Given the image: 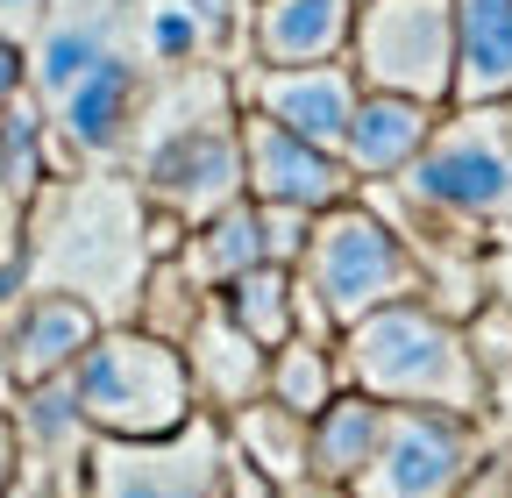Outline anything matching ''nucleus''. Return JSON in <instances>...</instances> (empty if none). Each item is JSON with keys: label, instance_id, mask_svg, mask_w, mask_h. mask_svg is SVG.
<instances>
[{"label": "nucleus", "instance_id": "393cba45", "mask_svg": "<svg viewBox=\"0 0 512 498\" xmlns=\"http://www.w3.org/2000/svg\"><path fill=\"white\" fill-rule=\"evenodd\" d=\"M15 498H43V491H36V484H22V491H15Z\"/></svg>", "mask_w": 512, "mask_h": 498}, {"label": "nucleus", "instance_id": "20e7f679", "mask_svg": "<svg viewBox=\"0 0 512 498\" xmlns=\"http://www.w3.org/2000/svg\"><path fill=\"white\" fill-rule=\"evenodd\" d=\"M72 406L93 442H157L200 413L185 356L143 328H100L93 349L72 363Z\"/></svg>", "mask_w": 512, "mask_h": 498}, {"label": "nucleus", "instance_id": "1a4fd4ad", "mask_svg": "<svg viewBox=\"0 0 512 498\" xmlns=\"http://www.w3.org/2000/svg\"><path fill=\"white\" fill-rule=\"evenodd\" d=\"M235 143H242V200L249 207H285V214H328L356 193V178L342 171L335 150H313L299 136H285L278 121L242 114L235 107Z\"/></svg>", "mask_w": 512, "mask_h": 498}, {"label": "nucleus", "instance_id": "f257e3e1", "mask_svg": "<svg viewBox=\"0 0 512 498\" xmlns=\"http://www.w3.org/2000/svg\"><path fill=\"white\" fill-rule=\"evenodd\" d=\"M200 72H178L171 93H150L136 114V200H150L164 221L200 228L221 207L242 200V143H235V93L228 72L207 79L192 107Z\"/></svg>", "mask_w": 512, "mask_h": 498}, {"label": "nucleus", "instance_id": "a211bd4d", "mask_svg": "<svg viewBox=\"0 0 512 498\" xmlns=\"http://www.w3.org/2000/svg\"><path fill=\"white\" fill-rule=\"evenodd\" d=\"M221 434L271 491H299L306 484V420L299 413H285L271 399H249V406L221 413Z\"/></svg>", "mask_w": 512, "mask_h": 498}, {"label": "nucleus", "instance_id": "6ab92c4d", "mask_svg": "<svg viewBox=\"0 0 512 498\" xmlns=\"http://www.w3.org/2000/svg\"><path fill=\"white\" fill-rule=\"evenodd\" d=\"M221 299V314L256 342V349H285L299 328H292V271L285 264H256V271H242L228 292H214Z\"/></svg>", "mask_w": 512, "mask_h": 498}, {"label": "nucleus", "instance_id": "f03ea898", "mask_svg": "<svg viewBox=\"0 0 512 498\" xmlns=\"http://www.w3.org/2000/svg\"><path fill=\"white\" fill-rule=\"evenodd\" d=\"M335 370H342V392H363L377 406H427V413H463V420L491 406L470 328L427 299H399L384 314H363L356 328H342Z\"/></svg>", "mask_w": 512, "mask_h": 498}, {"label": "nucleus", "instance_id": "4be33fe9", "mask_svg": "<svg viewBox=\"0 0 512 498\" xmlns=\"http://www.w3.org/2000/svg\"><path fill=\"white\" fill-rule=\"evenodd\" d=\"M43 15H50V0H0V36L29 50V36L43 29Z\"/></svg>", "mask_w": 512, "mask_h": 498}, {"label": "nucleus", "instance_id": "4468645a", "mask_svg": "<svg viewBox=\"0 0 512 498\" xmlns=\"http://www.w3.org/2000/svg\"><path fill=\"white\" fill-rule=\"evenodd\" d=\"M185 356V378H192V399H200V413H235L249 399H264V349H256L228 314H221V299L200 306V321L185 328L178 342Z\"/></svg>", "mask_w": 512, "mask_h": 498}, {"label": "nucleus", "instance_id": "aec40b11", "mask_svg": "<svg viewBox=\"0 0 512 498\" xmlns=\"http://www.w3.org/2000/svg\"><path fill=\"white\" fill-rule=\"evenodd\" d=\"M335 392H342V370H335V349H328V342L292 335L285 349H271V356H264V399H271V406H285V413L313 420Z\"/></svg>", "mask_w": 512, "mask_h": 498}, {"label": "nucleus", "instance_id": "9b49d317", "mask_svg": "<svg viewBox=\"0 0 512 498\" xmlns=\"http://www.w3.org/2000/svg\"><path fill=\"white\" fill-rule=\"evenodd\" d=\"M228 86L242 93V114H264L285 136H299L313 150H335V157H342L349 114H356V93H363L349 65H299V72L249 65V79H228Z\"/></svg>", "mask_w": 512, "mask_h": 498}, {"label": "nucleus", "instance_id": "5701e85b", "mask_svg": "<svg viewBox=\"0 0 512 498\" xmlns=\"http://www.w3.org/2000/svg\"><path fill=\"white\" fill-rule=\"evenodd\" d=\"M22 93H29V50L0 36V114H8Z\"/></svg>", "mask_w": 512, "mask_h": 498}, {"label": "nucleus", "instance_id": "ddd939ff", "mask_svg": "<svg viewBox=\"0 0 512 498\" xmlns=\"http://www.w3.org/2000/svg\"><path fill=\"white\" fill-rule=\"evenodd\" d=\"M441 114L448 107H420V100H399V93H356L349 136H342V171L356 185H392L427 150V136L441 129Z\"/></svg>", "mask_w": 512, "mask_h": 498}, {"label": "nucleus", "instance_id": "423d86ee", "mask_svg": "<svg viewBox=\"0 0 512 498\" xmlns=\"http://www.w3.org/2000/svg\"><path fill=\"white\" fill-rule=\"evenodd\" d=\"M363 93H399L420 107H448V79H456V22L448 0H356L349 57Z\"/></svg>", "mask_w": 512, "mask_h": 498}, {"label": "nucleus", "instance_id": "b1692460", "mask_svg": "<svg viewBox=\"0 0 512 498\" xmlns=\"http://www.w3.org/2000/svg\"><path fill=\"white\" fill-rule=\"evenodd\" d=\"M278 498H349V491H328V484H299V491H278Z\"/></svg>", "mask_w": 512, "mask_h": 498}, {"label": "nucleus", "instance_id": "a878e982", "mask_svg": "<svg viewBox=\"0 0 512 498\" xmlns=\"http://www.w3.org/2000/svg\"><path fill=\"white\" fill-rule=\"evenodd\" d=\"M505 114H512V107H505Z\"/></svg>", "mask_w": 512, "mask_h": 498}, {"label": "nucleus", "instance_id": "dca6fc26", "mask_svg": "<svg viewBox=\"0 0 512 498\" xmlns=\"http://www.w3.org/2000/svg\"><path fill=\"white\" fill-rule=\"evenodd\" d=\"M200 292H228L242 271H256V264H271V242H264V207H249V200H235V207H221L214 221H200V228H185V242H178V257H171Z\"/></svg>", "mask_w": 512, "mask_h": 498}, {"label": "nucleus", "instance_id": "7ed1b4c3", "mask_svg": "<svg viewBox=\"0 0 512 498\" xmlns=\"http://www.w3.org/2000/svg\"><path fill=\"white\" fill-rule=\"evenodd\" d=\"M292 278H299V292L320 306V321H328L335 335L356 328L363 314H384V306L427 292V271H420V257L406 249V235L384 221V214L356 207V200L313 214Z\"/></svg>", "mask_w": 512, "mask_h": 498}, {"label": "nucleus", "instance_id": "f3484780", "mask_svg": "<svg viewBox=\"0 0 512 498\" xmlns=\"http://www.w3.org/2000/svg\"><path fill=\"white\" fill-rule=\"evenodd\" d=\"M384 434V406L363 399V392H335L306 420V484H328V491H349Z\"/></svg>", "mask_w": 512, "mask_h": 498}, {"label": "nucleus", "instance_id": "9d476101", "mask_svg": "<svg viewBox=\"0 0 512 498\" xmlns=\"http://www.w3.org/2000/svg\"><path fill=\"white\" fill-rule=\"evenodd\" d=\"M107 321L93 314V306L79 292H50L36 285L8 321H0V378H8L15 392H43L57 378H72V363L93 349Z\"/></svg>", "mask_w": 512, "mask_h": 498}, {"label": "nucleus", "instance_id": "2eb2a0df", "mask_svg": "<svg viewBox=\"0 0 512 498\" xmlns=\"http://www.w3.org/2000/svg\"><path fill=\"white\" fill-rule=\"evenodd\" d=\"M456 79L448 107H512V0H448Z\"/></svg>", "mask_w": 512, "mask_h": 498}, {"label": "nucleus", "instance_id": "6e6552de", "mask_svg": "<svg viewBox=\"0 0 512 498\" xmlns=\"http://www.w3.org/2000/svg\"><path fill=\"white\" fill-rule=\"evenodd\" d=\"M484 463V427L463 413L384 406V434L349 484V498H463L470 470Z\"/></svg>", "mask_w": 512, "mask_h": 498}, {"label": "nucleus", "instance_id": "412c9836", "mask_svg": "<svg viewBox=\"0 0 512 498\" xmlns=\"http://www.w3.org/2000/svg\"><path fill=\"white\" fill-rule=\"evenodd\" d=\"M29 449H22V427L8 420V413H0V498H15L22 484H29Z\"/></svg>", "mask_w": 512, "mask_h": 498}, {"label": "nucleus", "instance_id": "39448f33", "mask_svg": "<svg viewBox=\"0 0 512 498\" xmlns=\"http://www.w3.org/2000/svg\"><path fill=\"white\" fill-rule=\"evenodd\" d=\"M392 185H406V200L420 214L463 221V228L512 221V114L505 107L441 114V129L427 136V150Z\"/></svg>", "mask_w": 512, "mask_h": 498}, {"label": "nucleus", "instance_id": "0eeeda50", "mask_svg": "<svg viewBox=\"0 0 512 498\" xmlns=\"http://www.w3.org/2000/svg\"><path fill=\"white\" fill-rule=\"evenodd\" d=\"M228 434L214 413H192L157 442H86L72 477L79 498H221Z\"/></svg>", "mask_w": 512, "mask_h": 498}, {"label": "nucleus", "instance_id": "f8f14e48", "mask_svg": "<svg viewBox=\"0 0 512 498\" xmlns=\"http://www.w3.org/2000/svg\"><path fill=\"white\" fill-rule=\"evenodd\" d=\"M349 29H356V0H256L249 8V50L264 72L342 65Z\"/></svg>", "mask_w": 512, "mask_h": 498}]
</instances>
